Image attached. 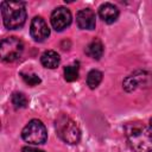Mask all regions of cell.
Here are the masks:
<instances>
[{
	"label": "cell",
	"mask_w": 152,
	"mask_h": 152,
	"mask_svg": "<svg viewBox=\"0 0 152 152\" xmlns=\"http://www.w3.org/2000/svg\"><path fill=\"white\" fill-rule=\"evenodd\" d=\"M150 126H151V128H152V119L150 120Z\"/></svg>",
	"instance_id": "obj_18"
},
{
	"label": "cell",
	"mask_w": 152,
	"mask_h": 152,
	"mask_svg": "<svg viewBox=\"0 0 152 152\" xmlns=\"http://www.w3.org/2000/svg\"><path fill=\"white\" fill-rule=\"evenodd\" d=\"M23 139L32 145L44 144L48 139V133L44 124L37 119L31 120L21 131Z\"/></svg>",
	"instance_id": "obj_4"
},
{
	"label": "cell",
	"mask_w": 152,
	"mask_h": 152,
	"mask_svg": "<svg viewBox=\"0 0 152 152\" xmlns=\"http://www.w3.org/2000/svg\"><path fill=\"white\" fill-rule=\"evenodd\" d=\"M86 53L94 58V59H100L103 55V45L99 39L93 40L91 43H89L86 48Z\"/></svg>",
	"instance_id": "obj_12"
},
{
	"label": "cell",
	"mask_w": 152,
	"mask_h": 152,
	"mask_svg": "<svg viewBox=\"0 0 152 152\" xmlns=\"http://www.w3.org/2000/svg\"><path fill=\"white\" fill-rule=\"evenodd\" d=\"M12 104L17 109L25 108L27 106V97L23 93H14L12 95Z\"/></svg>",
	"instance_id": "obj_15"
},
{
	"label": "cell",
	"mask_w": 152,
	"mask_h": 152,
	"mask_svg": "<svg viewBox=\"0 0 152 152\" xmlns=\"http://www.w3.org/2000/svg\"><path fill=\"white\" fill-rule=\"evenodd\" d=\"M30 33L36 42H44L50 36V28L42 17H34L30 25Z\"/></svg>",
	"instance_id": "obj_8"
},
{
	"label": "cell",
	"mask_w": 152,
	"mask_h": 152,
	"mask_svg": "<svg viewBox=\"0 0 152 152\" xmlns=\"http://www.w3.org/2000/svg\"><path fill=\"white\" fill-rule=\"evenodd\" d=\"M64 78L68 82H74L78 78V66L77 65H68L64 68Z\"/></svg>",
	"instance_id": "obj_14"
},
{
	"label": "cell",
	"mask_w": 152,
	"mask_h": 152,
	"mask_svg": "<svg viewBox=\"0 0 152 152\" xmlns=\"http://www.w3.org/2000/svg\"><path fill=\"white\" fill-rule=\"evenodd\" d=\"M50 21L56 31H63L71 24V13L65 7H57L51 13Z\"/></svg>",
	"instance_id": "obj_7"
},
{
	"label": "cell",
	"mask_w": 152,
	"mask_h": 152,
	"mask_svg": "<svg viewBox=\"0 0 152 152\" xmlns=\"http://www.w3.org/2000/svg\"><path fill=\"white\" fill-rule=\"evenodd\" d=\"M40 62L42 64L45 66V68H49V69H55L58 66L59 62H61V58H59V55L53 51V50H48L45 51L42 57H40Z\"/></svg>",
	"instance_id": "obj_11"
},
{
	"label": "cell",
	"mask_w": 152,
	"mask_h": 152,
	"mask_svg": "<svg viewBox=\"0 0 152 152\" xmlns=\"http://www.w3.org/2000/svg\"><path fill=\"white\" fill-rule=\"evenodd\" d=\"M21 152H44V151L43 150H39V148H36V147H28V146H26V147H24L21 150Z\"/></svg>",
	"instance_id": "obj_17"
},
{
	"label": "cell",
	"mask_w": 152,
	"mask_h": 152,
	"mask_svg": "<svg viewBox=\"0 0 152 152\" xmlns=\"http://www.w3.org/2000/svg\"><path fill=\"white\" fill-rule=\"evenodd\" d=\"M77 26L82 30H94L96 25L95 13L90 8H84L77 12L76 14Z\"/></svg>",
	"instance_id": "obj_9"
},
{
	"label": "cell",
	"mask_w": 152,
	"mask_h": 152,
	"mask_svg": "<svg viewBox=\"0 0 152 152\" xmlns=\"http://www.w3.org/2000/svg\"><path fill=\"white\" fill-rule=\"evenodd\" d=\"M125 134L134 152H152V133L142 124H126Z\"/></svg>",
	"instance_id": "obj_1"
},
{
	"label": "cell",
	"mask_w": 152,
	"mask_h": 152,
	"mask_svg": "<svg viewBox=\"0 0 152 152\" xmlns=\"http://www.w3.org/2000/svg\"><path fill=\"white\" fill-rule=\"evenodd\" d=\"M21 77H23V80L28 84V86H31V87H34V86H37L38 83H40V78H39V76L38 75H36V74H21Z\"/></svg>",
	"instance_id": "obj_16"
},
{
	"label": "cell",
	"mask_w": 152,
	"mask_h": 152,
	"mask_svg": "<svg viewBox=\"0 0 152 152\" xmlns=\"http://www.w3.org/2000/svg\"><path fill=\"white\" fill-rule=\"evenodd\" d=\"M57 135L66 144H77L81 139V131L76 122L65 115H61L56 120Z\"/></svg>",
	"instance_id": "obj_3"
},
{
	"label": "cell",
	"mask_w": 152,
	"mask_h": 152,
	"mask_svg": "<svg viewBox=\"0 0 152 152\" xmlns=\"http://www.w3.org/2000/svg\"><path fill=\"white\" fill-rule=\"evenodd\" d=\"M102 81V72L99 70H90L87 75V84L90 89H95Z\"/></svg>",
	"instance_id": "obj_13"
},
{
	"label": "cell",
	"mask_w": 152,
	"mask_h": 152,
	"mask_svg": "<svg viewBox=\"0 0 152 152\" xmlns=\"http://www.w3.org/2000/svg\"><path fill=\"white\" fill-rule=\"evenodd\" d=\"M24 51V43L17 37H8L1 40L0 44V56L6 63H12L20 58Z\"/></svg>",
	"instance_id": "obj_5"
},
{
	"label": "cell",
	"mask_w": 152,
	"mask_h": 152,
	"mask_svg": "<svg viewBox=\"0 0 152 152\" xmlns=\"http://www.w3.org/2000/svg\"><path fill=\"white\" fill-rule=\"evenodd\" d=\"M1 14L4 25L10 30L21 27L26 21L25 4L21 1H2Z\"/></svg>",
	"instance_id": "obj_2"
},
{
	"label": "cell",
	"mask_w": 152,
	"mask_h": 152,
	"mask_svg": "<svg viewBox=\"0 0 152 152\" xmlns=\"http://www.w3.org/2000/svg\"><path fill=\"white\" fill-rule=\"evenodd\" d=\"M99 15H100V18L104 23L112 24V23H114L118 19V17H119V10L113 4L106 2V4H103V5L100 6V8H99Z\"/></svg>",
	"instance_id": "obj_10"
},
{
	"label": "cell",
	"mask_w": 152,
	"mask_h": 152,
	"mask_svg": "<svg viewBox=\"0 0 152 152\" xmlns=\"http://www.w3.org/2000/svg\"><path fill=\"white\" fill-rule=\"evenodd\" d=\"M152 84V75L147 74L145 71H137L128 77L125 78L124 81V88L127 91H133L137 88L140 87H150Z\"/></svg>",
	"instance_id": "obj_6"
}]
</instances>
